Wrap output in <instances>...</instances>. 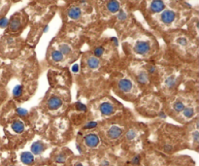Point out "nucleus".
Masks as SVG:
<instances>
[{
    "instance_id": "1",
    "label": "nucleus",
    "mask_w": 199,
    "mask_h": 166,
    "mask_svg": "<svg viewBox=\"0 0 199 166\" xmlns=\"http://www.w3.org/2000/svg\"><path fill=\"white\" fill-rule=\"evenodd\" d=\"M151 50V45L147 41H139L135 44L134 47V52L138 55H142L145 56L147 55Z\"/></svg>"
},
{
    "instance_id": "2",
    "label": "nucleus",
    "mask_w": 199,
    "mask_h": 166,
    "mask_svg": "<svg viewBox=\"0 0 199 166\" xmlns=\"http://www.w3.org/2000/svg\"><path fill=\"white\" fill-rule=\"evenodd\" d=\"M85 143L87 147L95 148L100 143V140H99V137L96 134L91 133V134H87L85 137Z\"/></svg>"
},
{
    "instance_id": "3",
    "label": "nucleus",
    "mask_w": 199,
    "mask_h": 166,
    "mask_svg": "<svg viewBox=\"0 0 199 166\" xmlns=\"http://www.w3.org/2000/svg\"><path fill=\"white\" fill-rule=\"evenodd\" d=\"M99 110H100V113L103 116H111L114 114L115 107L110 102H103L99 106Z\"/></svg>"
},
{
    "instance_id": "4",
    "label": "nucleus",
    "mask_w": 199,
    "mask_h": 166,
    "mask_svg": "<svg viewBox=\"0 0 199 166\" xmlns=\"http://www.w3.org/2000/svg\"><path fill=\"white\" fill-rule=\"evenodd\" d=\"M175 17H176V14L172 10H164L161 14V21L165 25H169V23L173 22Z\"/></svg>"
},
{
    "instance_id": "5",
    "label": "nucleus",
    "mask_w": 199,
    "mask_h": 166,
    "mask_svg": "<svg viewBox=\"0 0 199 166\" xmlns=\"http://www.w3.org/2000/svg\"><path fill=\"white\" fill-rule=\"evenodd\" d=\"M45 149H46V147L42 141H36L31 145V152H32V155H35V156L41 155V153L45 151Z\"/></svg>"
},
{
    "instance_id": "6",
    "label": "nucleus",
    "mask_w": 199,
    "mask_h": 166,
    "mask_svg": "<svg viewBox=\"0 0 199 166\" xmlns=\"http://www.w3.org/2000/svg\"><path fill=\"white\" fill-rule=\"evenodd\" d=\"M150 8L151 12L154 13H160L165 8V4L162 0H153V2L151 3Z\"/></svg>"
},
{
    "instance_id": "7",
    "label": "nucleus",
    "mask_w": 199,
    "mask_h": 166,
    "mask_svg": "<svg viewBox=\"0 0 199 166\" xmlns=\"http://www.w3.org/2000/svg\"><path fill=\"white\" fill-rule=\"evenodd\" d=\"M132 87H133V85H132V82L128 79H121L120 82H119V88L124 92H129L132 91Z\"/></svg>"
},
{
    "instance_id": "8",
    "label": "nucleus",
    "mask_w": 199,
    "mask_h": 166,
    "mask_svg": "<svg viewBox=\"0 0 199 166\" xmlns=\"http://www.w3.org/2000/svg\"><path fill=\"white\" fill-rule=\"evenodd\" d=\"M122 134V129L119 126L117 125H114V126H111L110 129L108 130V136L109 138L111 139H119Z\"/></svg>"
},
{
    "instance_id": "9",
    "label": "nucleus",
    "mask_w": 199,
    "mask_h": 166,
    "mask_svg": "<svg viewBox=\"0 0 199 166\" xmlns=\"http://www.w3.org/2000/svg\"><path fill=\"white\" fill-rule=\"evenodd\" d=\"M62 106V100L57 96H52L48 101V108L51 110H56Z\"/></svg>"
},
{
    "instance_id": "10",
    "label": "nucleus",
    "mask_w": 199,
    "mask_h": 166,
    "mask_svg": "<svg viewBox=\"0 0 199 166\" xmlns=\"http://www.w3.org/2000/svg\"><path fill=\"white\" fill-rule=\"evenodd\" d=\"M21 160L23 164L25 165H32L34 163V156L31 152H23L21 155Z\"/></svg>"
},
{
    "instance_id": "11",
    "label": "nucleus",
    "mask_w": 199,
    "mask_h": 166,
    "mask_svg": "<svg viewBox=\"0 0 199 166\" xmlns=\"http://www.w3.org/2000/svg\"><path fill=\"white\" fill-rule=\"evenodd\" d=\"M12 129H13L16 133H21L23 130H25V123L21 121L17 120L12 123Z\"/></svg>"
},
{
    "instance_id": "12",
    "label": "nucleus",
    "mask_w": 199,
    "mask_h": 166,
    "mask_svg": "<svg viewBox=\"0 0 199 166\" xmlns=\"http://www.w3.org/2000/svg\"><path fill=\"white\" fill-rule=\"evenodd\" d=\"M107 8L111 13H118L120 11V3L117 0H110L107 4Z\"/></svg>"
},
{
    "instance_id": "13",
    "label": "nucleus",
    "mask_w": 199,
    "mask_h": 166,
    "mask_svg": "<svg viewBox=\"0 0 199 166\" xmlns=\"http://www.w3.org/2000/svg\"><path fill=\"white\" fill-rule=\"evenodd\" d=\"M81 14H82V12L79 7H73L71 9H69L68 11V16L70 19H72V20H78L81 17Z\"/></svg>"
},
{
    "instance_id": "14",
    "label": "nucleus",
    "mask_w": 199,
    "mask_h": 166,
    "mask_svg": "<svg viewBox=\"0 0 199 166\" xmlns=\"http://www.w3.org/2000/svg\"><path fill=\"white\" fill-rule=\"evenodd\" d=\"M86 64L87 66L91 69H96L100 66V61H99V59L95 56H91V57H89L86 60Z\"/></svg>"
},
{
    "instance_id": "15",
    "label": "nucleus",
    "mask_w": 199,
    "mask_h": 166,
    "mask_svg": "<svg viewBox=\"0 0 199 166\" xmlns=\"http://www.w3.org/2000/svg\"><path fill=\"white\" fill-rule=\"evenodd\" d=\"M136 79H137L139 84L146 85V84H148V82H149V76H148L147 73L145 72V71H141V72L137 74Z\"/></svg>"
},
{
    "instance_id": "16",
    "label": "nucleus",
    "mask_w": 199,
    "mask_h": 166,
    "mask_svg": "<svg viewBox=\"0 0 199 166\" xmlns=\"http://www.w3.org/2000/svg\"><path fill=\"white\" fill-rule=\"evenodd\" d=\"M8 26H9L11 31H17L21 26L20 19H17V17H15V19H13L11 21H9V25Z\"/></svg>"
},
{
    "instance_id": "17",
    "label": "nucleus",
    "mask_w": 199,
    "mask_h": 166,
    "mask_svg": "<svg viewBox=\"0 0 199 166\" xmlns=\"http://www.w3.org/2000/svg\"><path fill=\"white\" fill-rule=\"evenodd\" d=\"M51 56H52V60L55 61V62H59V61H62V60H63V55H62L61 52L58 51V50L52 51Z\"/></svg>"
},
{
    "instance_id": "18",
    "label": "nucleus",
    "mask_w": 199,
    "mask_h": 166,
    "mask_svg": "<svg viewBox=\"0 0 199 166\" xmlns=\"http://www.w3.org/2000/svg\"><path fill=\"white\" fill-rule=\"evenodd\" d=\"M194 109L193 108H185L183 111H182V114L185 118H190L194 116Z\"/></svg>"
},
{
    "instance_id": "19",
    "label": "nucleus",
    "mask_w": 199,
    "mask_h": 166,
    "mask_svg": "<svg viewBox=\"0 0 199 166\" xmlns=\"http://www.w3.org/2000/svg\"><path fill=\"white\" fill-rule=\"evenodd\" d=\"M22 91H23V87L21 86V85H17L14 87V90H13V96L17 98V97H20L21 94H22Z\"/></svg>"
},
{
    "instance_id": "20",
    "label": "nucleus",
    "mask_w": 199,
    "mask_h": 166,
    "mask_svg": "<svg viewBox=\"0 0 199 166\" xmlns=\"http://www.w3.org/2000/svg\"><path fill=\"white\" fill-rule=\"evenodd\" d=\"M59 51L61 54L64 56V55H69L70 52H71V48L67 45V44H61L60 46H59Z\"/></svg>"
},
{
    "instance_id": "21",
    "label": "nucleus",
    "mask_w": 199,
    "mask_h": 166,
    "mask_svg": "<svg viewBox=\"0 0 199 166\" xmlns=\"http://www.w3.org/2000/svg\"><path fill=\"white\" fill-rule=\"evenodd\" d=\"M185 108H186V107H185L184 103H183L182 101H179V100L173 104V109H174V111H176L177 113L182 112Z\"/></svg>"
},
{
    "instance_id": "22",
    "label": "nucleus",
    "mask_w": 199,
    "mask_h": 166,
    "mask_svg": "<svg viewBox=\"0 0 199 166\" xmlns=\"http://www.w3.org/2000/svg\"><path fill=\"white\" fill-rule=\"evenodd\" d=\"M136 136H137V132H136V130L135 129H129L128 131L126 132V135H125V137L128 141H133L134 139L136 138Z\"/></svg>"
},
{
    "instance_id": "23",
    "label": "nucleus",
    "mask_w": 199,
    "mask_h": 166,
    "mask_svg": "<svg viewBox=\"0 0 199 166\" xmlns=\"http://www.w3.org/2000/svg\"><path fill=\"white\" fill-rule=\"evenodd\" d=\"M175 85H176V79H175V77L171 76V77H169V78L166 79V81H165V86H166L168 88L174 87Z\"/></svg>"
},
{
    "instance_id": "24",
    "label": "nucleus",
    "mask_w": 199,
    "mask_h": 166,
    "mask_svg": "<svg viewBox=\"0 0 199 166\" xmlns=\"http://www.w3.org/2000/svg\"><path fill=\"white\" fill-rule=\"evenodd\" d=\"M117 17H118V20H119V21H124L127 19V14L125 13L124 11L120 10V11H119L118 16H117Z\"/></svg>"
},
{
    "instance_id": "25",
    "label": "nucleus",
    "mask_w": 199,
    "mask_h": 166,
    "mask_svg": "<svg viewBox=\"0 0 199 166\" xmlns=\"http://www.w3.org/2000/svg\"><path fill=\"white\" fill-rule=\"evenodd\" d=\"M65 159H66V156L64 153H59V155H57L55 158V162L57 163H63L64 161H65Z\"/></svg>"
},
{
    "instance_id": "26",
    "label": "nucleus",
    "mask_w": 199,
    "mask_h": 166,
    "mask_svg": "<svg viewBox=\"0 0 199 166\" xmlns=\"http://www.w3.org/2000/svg\"><path fill=\"white\" fill-rule=\"evenodd\" d=\"M94 52L95 57H100L104 54V49L102 48V47H97V48L94 50V52Z\"/></svg>"
},
{
    "instance_id": "27",
    "label": "nucleus",
    "mask_w": 199,
    "mask_h": 166,
    "mask_svg": "<svg viewBox=\"0 0 199 166\" xmlns=\"http://www.w3.org/2000/svg\"><path fill=\"white\" fill-rule=\"evenodd\" d=\"M8 25H9V20L7 17H1V19H0V27L5 28Z\"/></svg>"
},
{
    "instance_id": "28",
    "label": "nucleus",
    "mask_w": 199,
    "mask_h": 166,
    "mask_svg": "<svg viewBox=\"0 0 199 166\" xmlns=\"http://www.w3.org/2000/svg\"><path fill=\"white\" fill-rule=\"evenodd\" d=\"M96 126H97V122H90L84 126V129H92V128H94Z\"/></svg>"
},
{
    "instance_id": "29",
    "label": "nucleus",
    "mask_w": 199,
    "mask_h": 166,
    "mask_svg": "<svg viewBox=\"0 0 199 166\" xmlns=\"http://www.w3.org/2000/svg\"><path fill=\"white\" fill-rule=\"evenodd\" d=\"M17 114L19 116H21V117H25L28 114V112L25 109H23V108H17Z\"/></svg>"
},
{
    "instance_id": "30",
    "label": "nucleus",
    "mask_w": 199,
    "mask_h": 166,
    "mask_svg": "<svg viewBox=\"0 0 199 166\" xmlns=\"http://www.w3.org/2000/svg\"><path fill=\"white\" fill-rule=\"evenodd\" d=\"M76 109L79 110V111H83V112H86V106L83 103H81V102H77V104H76Z\"/></svg>"
},
{
    "instance_id": "31",
    "label": "nucleus",
    "mask_w": 199,
    "mask_h": 166,
    "mask_svg": "<svg viewBox=\"0 0 199 166\" xmlns=\"http://www.w3.org/2000/svg\"><path fill=\"white\" fill-rule=\"evenodd\" d=\"M177 42H178V44L179 45H181V46H186L188 45V40H186V38H184V37H181V38H179L178 40H177Z\"/></svg>"
},
{
    "instance_id": "32",
    "label": "nucleus",
    "mask_w": 199,
    "mask_h": 166,
    "mask_svg": "<svg viewBox=\"0 0 199 166\" xmlns=\"http://www.w3.org/2000/svg\"><path fill=\"white\" fill-rule=\"evenodd\" d=\"M140 162H141V157H140V156H135L131 160V163L134 165H138Z\"/></svg>"
},
{
    "instance_id": "33",
    "label": "nucleus",
    "mask_w": 199,
    "mask_h": 166,
    "mask_svg": "<svg viewBox=\"0 0 199 166\" xmlns=\"http://www.w3.org/2000/svg\"><path fill=\"white\" fill-rule=\"evenodd\" d=\"M155 71H156V67L155 66V65H149V67H148V72L149 73L154 74V73H155Z\"/></svg>"
},
{
    "instance_id": "34",
    "label": "nucleus",
    "mask_w": 199,
    "mask_h": 166,
    "mask_svg": "<svg viewBox=\"0 0 199 166\" xmlns=\"http://www.w3.org/2000/svg\"><path fill=\"white\" fill-rule=\"evenodd\" d=\"M192 138H193V141H194V143H198V141H199V135H198V131H195L193 133V135H192Z\"/></svg>"
},
{
    "instance_id": "35",
    "label": "nucleus",
    "mask_w": 199,
    "mask_h": 166,
    "mask_svg": "<svg viewBox=\"0 0 199 166\" xmlns=\"http://www.w3.org/2000/svg\"><path fill=\"white\" fill-rule=\"evenodd\" d=\"M71 70H72V72H74V73H78L79 72V65L78 64H74L72 66V68H71Z\"/></svg>"
},
{
    "instance_id": "36",
    "label": "nucleus",
    "mask_w": 199,
    "mask_h": 166,
    "mask_svg": "<svg viewBox=\"0 0 199 166\" xmlns=\"http://www.w3.org/2000/svg\"><path fill=\"white\" fill-rule=\"evenodd\" d=\"M111 41H112V42L115 44L116 47H118V46H119V41H118V39H117L116 37H112V38H111Z\"/></svg>"
},
{
    "instance_id": "37",
    "label": "nucleus",
    "mask_w": 199,
    "mask_h": 166,
    "mask_svg": "<svg viewBox=\"0 0 199 166\" xmlns=\"http://www.w3.org/2000/svg\"><path fill=\"white\" fill-rule=\"evenodd\" d=\"M76 148H77V150H78V152H79L80 153L83 152V150H82V147H81V145H80L79 143H76Z\"/></svg>"
},
{
    "instance_id": "38",
    "label": "nucleus",
    "mask_w": 199,
    "mask_h": 166,
    "mask_svg": "<svg viewBox=\"0 0 199 166\" xmlns=\"http://www.w3.org/2000/svg\"><path fill=\"white\" fill-rule=\"evenodd\" d=\"M165 151H166V152H171V151H172V147H171L170 145H169V146L166 145V146H165Z\"/></svg>"
},
{
    "instance_id": "39",
    "label": "nucleus",
    "mask_w": 199,
    "mask_h": 166,
    "mask_svg": "<svg viewBox=\"0 0 199 166\" xmlns=\"http://www.w3.org/2000/svg\"><path fill=\"white\" fill-rule=\"evenodd\" d=\"M159 118H166V115H165L163 112H160V113H159Z\"/></svg>"
},
{
    "instance_id": "40",
    "label": "nucleus",
    "mask_w": 199,
    "mask_h": 166,
    "mask_svg": "<svg viewBox=\"0 0 199 166\" xmlns=\"http://www.w3.org/2000/svg\"><path fill=\"white\" fill-rule=\"evenodd\" d=\"M49 28H50V27H49V25H46V26L44 27V29H43V31H44L45 33H47V32L49 31Z\"/></svg>"
},
{
    "instance_id": "41",
    "label": "nucleus",
    "mask_w": 199,
    "mask_h": 166,
    "mask_svg": "<svg viewBox=\"0 0 199 166\" xmlns=\"http://www.w3.org/2000/svg\"><path fill=\"white\" fill-rule=\"evenodd\" d=\"M75 166H84V165H83V164H81V163H77Z\"/></svg>"
},
{
    "instance_id": "42",
    "label": "nucleus",
    "mask_w": 199,
    "mask_h": 166,
    "mask_svg": "<svg viewBox=\"0 0 199 166\" xmlns=\"http://www.w3.org/2000/svg\"><path fill=\"white\" fill-rule=\"evenodd\" d=\"M10 166H13V165H10Z\"/></svg>"
}]
</instances>
